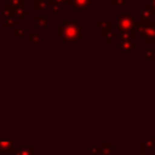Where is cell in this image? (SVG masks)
I'll return each instance as SVG.
<instances>
[{"instance_id": "1", "label": "cell", "mask_w": 155, "mask_h": 155, "mask_svg": "<svg viewBox=\"0 0 155 155\" xmlns=\"http://www.w3.org/2000/svg\"><path fill=\"white\" fill-rule=\"evenodd\" d=\"M62 31L64 33V38L67 40H74L79 38L80 28H78L76 24H65V27L62 28Z\"/></svg>"}]
</instances>
